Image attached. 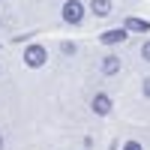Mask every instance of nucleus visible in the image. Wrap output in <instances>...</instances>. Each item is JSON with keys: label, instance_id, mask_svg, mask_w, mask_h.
<instances>
[{"label": "nucleus", "instance_id": "2", "mask_svg": "<svg viewBox=\"0 0 150 150\" xmlns=\"http://www.w3.org/2000/svg\"><path fill=\"white\" fill-rule=\"evenodd\" d=\"M63 21L66 24H81L84 21V6L78 0H66L63 3Z\"/></svg>", "mask_w": 150, "mask_h": 150}, {"label": "nucleus", "instance_id": "6", "mask_svg": "<svg viewBox=\"0 0 150 150\" xmlns=\"http://www.w3.org/2000/svg\"><path fill=\"white\" fill-rule=\"evenodd\" d=\"M90 12H93L96 18L111 15V0H90Z\"/></svg>", "mask_w": 150, "mask_h": 150}, {"label": "nucleus", "instance_id": "4", "mask_svg": "<svg viewBox=\"0 0 150 150\" xmlns=\"http://www.w3.org/2000/svg\"><path fill=\"white\" fill-rule=\"evenodd\" d=\"M90 108H93V114H99V117H105V114H111V96L108 93H96L93 96V102H90Z\"/></svg>", "mask_w": 150, "mask_h": 150}, {"label": "nucleus", "instance_id": "9", "mask_svg": "<svg viewBox=\"0 0 150 150\" xmlns=\"http://www.w3.org/2000/svg\"><path fill=\"white\" fill-rule=\"evenodd\" d=\"M60 51H63V54H75V45H72V42H63V45H60Z\"/></svg>", "mask_w": 150, "mask_h": 150}, {"label": "nucleus", "instance_id": "12", "mask_svg": "<svg viewBox=\"0 0 150 150\" xmlns=\"http://www.w3.org/2000/svg\"><path fill=\"white\" fill-rule=\"evenodd\" d=\"M0 150H3V135H0Z\"/></svg>", "mask_w": 150, "mask_h": 150}, {"label": "nucleus", "instance_id": "8", "mask_svg": "<svg viewBox=\"0 0 150 150\" xmlns=\"http://www.w3.org/2000/svg\"><path fill=\"white\" fill-rule=\"evenodd\" d=\"M141 57H144V60H147V63H150V39H147V42L141 45Z\"/></svg>", "mask_w": 150, "mask_h": 150}, {"label": "nucleus", "instance_id": "3", "mask_svg": "<svg viewBox=\"0 0 150 150\" xmlns=\"http://www.w3.org/2000/svg\"><path fill=\"white\" fill-rule=\"evenodd\" d=\"M126 39H129V30L126 27H111L105 33H99V42H102V45H120Z\"/></svg>", "mask_w": 150, "mask_h": 150}, {"label": "nucleus", "instance_id": "5", "mask_svg": "<svg viewBox=\"0 0 150 150\" xmlns=\"http://www.w3.org/2000/svg\"><path fill=\"white\" fill-rule=\"evenodd\" d=\"M102 75H117L120 72V57H114V54H108V57H102Z\"/></svg>", "mask_w": 150, "mask_h": 150}, {"label": "nucleus", "instance_id": "7", "mask_svg": "<svg viewBox=\"0 0 150 150\" xmlns=\"http://www.w3.org/2000/svg\"><path fill=\"white\" fill-rule=\"evenodd\" d=\"M123 27L132 30V33H150V21H144V18H126Z\"/></svg>", "mask_w": 150, "mask_h": 150}, {"label": "nucleus", "instance_id": "11", "mask_svg": "<svg viewBox=\"0 0 150 150\" xmlns=\"http://www.w3.org/2000/svg\"><path fill=\"white\" fill-rule=\"evenodd\" d=\"M141 93L150 99V78H144V84H141Z\"/></svg>", "mask_w": 150, "mask_h": 150}, {"label": "nucleus", "instance_id": "1", "mask_svg": "<svg viewBox=\"0 0 150 150\" xmlns=\"http://www.w3.org/2000/svg\"><path fill=\"white\" fill-rule=\"evenodd\" d=\"M45 60H48V51L42 45H27V48H24V63H27L30 69L45 66Z\"/></svg>", "mask_w": 150, "mask_h": 150}, {"label": "nucleus", "instance_id": "10", "mask_svg": "<svg viewBox=\"0 0 150 150\" xmlns=\"http://www.w3.org/2000/svg\"><path fill=\"white\" fill-rule=\"evenodd\" d=\"M123 150H144L138 141H126V144H123Z\"/></svg>", "mask_w": 150, "mask_h": 150}]
</instances>
